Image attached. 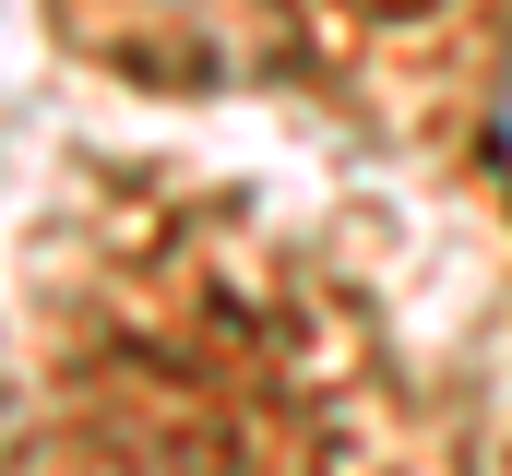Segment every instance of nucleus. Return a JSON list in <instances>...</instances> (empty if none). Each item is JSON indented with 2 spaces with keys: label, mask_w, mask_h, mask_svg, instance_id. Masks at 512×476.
Returning <instances> with one entry per match:
<instances>
[{
  "label": "nucleus",
  "mask_w": 512,
  "mask_h": 476,
  "mask_svg": "<svg viewBox=\"0 0 512 476\" xmlns=\"http://www.w3.org/2000/svg\"><path fill=\"white\" fill-rule=\"evenodd\" d=\"M501 179H512V84H501Z\"/></svg>",
  "instance_id": "obj_1"
}]
</instances>
